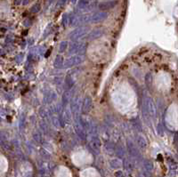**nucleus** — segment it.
<instances>
[{
  "mask_svg": "<svg viewBox=\"0 0 178 177\" xmlns=\"http://www.w3.org/2000/svg\"><path fill=\"white\" fill-rule=\"evenodd\" d=\"M145 109V111L147 112V114L149 115L150 117H154L156 116V107L155 104L152 101V99L151 97H145L144 101H143V108Z\"/></svg>",
  "mask_w": 178,
  "mask_h": 177,
  "instance_id": "nucleus-1",
  "label": "nucleus"
},
{
  "mask_svg": "<svg viewBox=\"0 0 178 177\" xmlns=\"http://www.w3.org/2000/svg\"><path fill=\"white\" fill-rule=\"evenodd\" d=\"M83 62V57L81 55H73L67 59L65 62H63V67L64 68H71L74 66H77L80 63Z\"/></svg>",
  "mask_w": 178,
  "mask_h": 177,
  "instance_id": "nucleus-2",
  "label": "nucleus"
},
{
  "mask_svg": "<svg viewBox=\"0 0 178 177\" xmlns=\"http://www.w3.org/2000/svg\"><path fill=\"white\" fill-rule=\"evenodd\" d=\"M88 31V28L87 27H79L78 29H76L75 30H73L70 35V40H73V41H76L81 38H83V36L87 33Z\"/></svg>",
  "mask_w": 178,
  "mask_h": 177,
  "instance_id": "nucleus-3",
  "label": "nucleus"
},
{
  "mask_svg": "<svg viewBox=\"0 0 178 177\" xmlns=\"http://www.w3.org/2000/svg\"><path fill=\"white\" fill-rule=\"evenodd\" d=\"M88 147L94 153L99 154L100 150H101V141H100V139L96 135H94V137L91 139V141L89 142Z\"/></svg>",
  "mask_w": 178,
  "mask_h": 177,
  "instance_id": "nucleus-4",
  "label": "nucleus"
},
{
  "mask_svg": "<svg viewBox=\"0 0 178 177\" xmlns=\"http://www.w3.org/2000/svg\"><path fill=\"white\" fill-rule=\"evenodd\" d=\"M108 16V14L104 12H98V13H94L93 15L91 16L90 18V21L91 23H100V21L105 20Z\"/></svg>",
  "mask_w": 178,
  "mask_h": 177,
  "instance_id": "nucleus-5",
  "label": "nucleus"
},
{
  "mask_svg": "<svg viewBox=\"0 0 178 177\" xmlns=\"http://www.w3.org/2000/svg\"><path fill=\"white\" fill-rule=\"evenodd\" d=\"M93 107V100L90 96H86L82 103V111L84 113H87L91 110Z\"/></svg>",
  "mask_w": 178,
  "mask_h": 177,
  "instance_id": "nucleus-6",
  "label": "nucleus"
},
{
  "mask_svg": "<svg viewBox=\"0 0 178 177\" xmlns=\"http://www.w3.org/2000/svg\"><path fill=\"white\" fill-rule=\"evenodd\" d=\"M127 145H128V152H129V154L131 155L132 157H135V158H138V157H140L139 150H137V148L135 147V145L134 144V143H133V142H131L130 140H128V143H127Z\"/></svg>",
  "mask_w": 178,
  "mask_h": 177,
  "instance_id": "nucleus-7",
  "label": "nucleus"
},
{
  "mask_svg": "<svg viewBox=\"0 0 178 177\" xmlns=\"http://www.w3.org/2000/svg\"><path fill=\"white\" fill-rule=\"evenodd\" d=\"M103 34V31L102 30V29H95V30L92 31L89 33L87 36H86V39L88 40V41H92V40H95V39H97L99 38L100 36H102Z\"/></svg>",
  "mask_w": 178,
  "mask_h": 177,
  "instance_id": "nucleus-8",
  "label": "nucleus"
},
{
  "mask_svg": "<svg viewBox=\"0 0 178 177\" xmlns=\"http://www.w3.org/2000/svg\"><path fill=\"white\" fill-rule=\"evenodd\" d=\"M136 143H137V145L138 147L141 149V150H146L147 147H148V143H147V140L145 139V137L142 135H138L136 136Z\"/></svg>",
  "mask_w": 178,
  "mask_h": 177,
  "instance_id": "nucleus-9",
  "label": "nucleus"
},
{
  "mask_svg": "<svg viewBox=\"0 0 178 177\" xmlns=\"http://www.w3.org/2000/svg\"><path fill=\"white\" fill-rule=\"evenodd\" d=\"M79 121H80V126L84 129L89 131V129H90V127H91V125H92V121L86 117H80Z\"/></svg>",
  "mask_w": 178,
  "mask_h": 177,
  "instance_id": "nucleus-10",
  "label": "nucleus"
},
{
  "mask_svg": "<svg viewBox=\"0 0 178 177\" xmlns=\"http://www.w3.org/2000/svg\"><path fill=\"white\" fill-rule=\"evenodd\" d=\"M70 109L72 110V113L77 114L78 111L79 110V97L76 96L74 97L71 101V104H70Z\"/></svg>",
  "mask_w": 178,
  "mask_h": 177,
  "instance_id": "nucleus-11",
  "label": "nucleus"
},
{
  "mask_svg": "<svg viewBox=\"0 0 178 177\" xmlns=\"http://www.w3.org/2000/svg\"><path fill=\"white\" fill-rule=\"evenodd\" d=\"M122 165L128 171H133L134 168H135V163L131 158H125Z\"/></svg>",
  "mask_w": 178,
  "mask_h": 177,
  "instance_id": "nucleus-12",
  "label": "nucleus"
},
{
  "mask_svg": "<svg viewBox=\"0 0 178 177\" xmlns=\"http://www.w3.org/2000/svg\"><path fill=\"white\" fill-rule=\"evenodd\" d=\"M70 98H71V92H70V90L67 89V90L63 93V94H62V105H63V106H64V105L66 106L67 104H68L69 101H70Z\"/></svg>",
  "mask_w": 178,
  "mask_h": 177,
  "instance_id": "nucleus-13",
  "label": "nucleus"
},
{
  "mask_svg": "<svg viewBox=\"0 0 178 177\" xmlns=\"http://www.w3.org/2000/svg\"><path fill=\"white\" fill-rule=\"evenodd\" d=\"M110 166L111 168H113V169H120L122 167V162L120 159H118V158H113V159H111L110 162Z\"/></svg>",
  "mask_w": 178,
  "mask_h": 177,
  "instance_id": "nucleus-14",
  "label": "nucleus"
},
{
  "mask_svg": "<svg viewBox=\"0 0 178 177\" xmlns=\"http://www.w3.org/2000/svg\"><path fill=\"white\" fill-rule=\"evenodd\" d=\"M63 62H64V59L62 55H57L54 59V67L57 69H60L62 67H63Z\"/></svg>",
  "mask_w": 178,
  "mask_h": 177,
  "instance_id": "nucleus-15",
  "label": "nucleus"
},
{
  "mask_svg": "<svg viewBox=\"0 0 178 177\" xmlns=\"http://www.w3.org/2000/svg\"><path fill=\"white\" fill-rule=\"evenodd\" d=\"M79 44L80 43H78V42H73V43L70 44V46L69 47V54H78V47H79Z\"/></svg>",
  "mask_w": 178,
  "mask_h": 177,
  "instance_id": "nucleus-16",
  "label": "nucleus"
},
{
  "mask_svg": "<svg viewBox=\"0 0 178 177\" xmlns=\"http://www.w3.org/2000/svg\"><path fill=\"white\" fill-rule=\"evenodd\" d=\"M75 130H76L77 135L79 136V138L81 140H86V133L82 128L80 127V125H78V123L75 125Z\"/></svg>",
  "mask_w": 178,
  "mask_h": 177,
  "instance_id": "nucleus-17",
  "label": "nucleus"
},
{
  "mask_svg": "<svg viewBox=\"0 0 178 177\" xmlns=\"http://www.w3.org/2000/svg\"><path fill=\"white\" fill-rule=\"evenodd\" d=\"M56 97H57L56 93H55L54 91H51V92H49V93L46 94V102L51 103L54 100L56 99Z\"/></svg>",
  "mask_w": 178,
  "mask_h": 177,
  "instance_id": "nucleus-18",
  "label": "nucleus"
},
{
  "mask_svg": "<svg viewBox=\"0 0 178 177\" xmlns=\"http://www.w3.org/2000/svg\"><path fill=\"white\" fill-rule=\"evenodd\" d=\"M143 166L145 168L146 172H148V173H151L153 170V163H152L151 160H149V159L144 160V162H143Z\"/></svg>",
  "mask_w": 178,
  "mask_h": 177,
  "instance_id": "nucleus-19",
  "label": "nucleus"
},
{
  "mask_svg": "<svg viewBox=\"0 0 178 177\" xmlns=\"http://www.w3.org/2000/svg\"><path fill=\"white\" fill-rule=\"evenodd\" d=\"M115 2L113 1H110V2H105V3H102L100 5V8L102 10H108V9H110L112 8V7L115 5Z\"/></svg>",
  "mask_w": 178,
  "mask_h": 177,
  "instance_id": "nucleus-20",
  "label": "nucleus"
},
{
  "mask_svg": "<svg viewBox=\"0 0 178 177\" xmlns=\"http://www.w3.org/2000/svg\"><path fill=\"white\" fill-rule=\"evenodd\" d=\"M65 85L67 86V89H69V90H70L74 86V80L70 75H68L65 78Z\"/></svg>",
  "mask_w": 178,
  "mask_h": 177,
  "instance_id": "nucleus-21",
  "label": "nucleus"
},
{
  "mask_svg": "<svg viewBox=\"0 0 178 177\" xmlns=\"http://www.w3.org/2000/svg\"><path fill=\"white\" fill-rule=\"evenodd\" d=\"M116 155L118 157H124L125 156V149H124V147L123 146H117L115 147V151Z\"/></svg>",
  "mask_w": 178,
  "mask_h": 177,
  "instance_id": "nucleus-22",
  "label": "nucleus"
},
{
  "mask_svg": "<svg viewBox=\"0 0 178 177\" xmlns=\"http://www.w3.org/2000/svg\"><path fill=\"white\" fill-rule=\"evenodd\" d=\"M144 80H145L146 86L150 89V88L151 87V83H152V75L151 74V73H147L145 78H144Z\"/></svg>",
  "mask_w": 178,
  "mask_h": 177,
  "instance_id": "nucleus-23",
  "label": "nucleus"
},
{
  "mask_svg": "<svg viewBox=\"0 0 178 177\" xmlns=\"http://www.w3.org/2000/svg\"><path fill=\"white\" fill-rule=\"evenodd\" d=\"M71 119H72L71 112L70 111L69 109H66L65 110V113H64V121L67 122V123H70Z\"/></svg>",
  "mask_w": 178,
  "mask_h": 177,
  "instance_id": "nucleus-24",
  "label": "nucleus"
},
{
  "mask_svg": "<svg viewBox=\"0 0 178 177\" xmlns=\"http://www.w3.org/2000/svg\"><path fill=\"white\" fill-rule=\"evenodd\" d=\"M67 48H68V42H67V41H62L60 44V46H59V52H60V53H63V52H65V50Z\"/></svg>",
  "mask_w": 178,
  "mask_h": 177,
  "instance_id": "nucleus-25",
  "label": "nucleus"
},
{
  "mask_svg": "<svg viewBox=\"0 0 178 177\" xmlns=\"http://www.w3.org/2000/svg\"><path fill=\"white\" fill-rule=\"evenodd\" d=\"M39 128L42 132L46 133L47 132V125L44 120H40L39 121Z\"/></svg>",
  "mask_w": 178,
  "mask_h": 177,
  "instance_id": "nucleus-26",
  "label": "nucleus"
},
{
  "mask_svg": "<svg viewBox=\"0 0 178 177\" xmlns=\"http://www.w3.org/2000/svg\"><path fill=\"white\" fill-rule=\"evenodd\" d=\"M106 150H107L110 154L114 153V151H115V147H114V145H113L112 143H106Z\"/></svg>",
  "mask_w": 178,
  "mask_h": 177,
  "instance_id": "nucleus-27",
  "label": "nucleus"
},
{
  "mask_svg": "<svg viewBox=\"0 0 178 177\" xmlns=\"http://www.w3.org/2000/svg\"><path fill=\"white\" fill-rule=\"evenodd\" d=\"M51 120H52V124H53V126H54L55 127H59L61 126V125H60V120H59V119L57 117L53 116V117H52Z\"/></svg>",
  "mask_w": 178,
  "mask_h": 177,
  "instance_id": "nucleus-28",
  "label": "nucleus"
},
{
  "mask_svg": "<svg viewBox=\"0 0 178 177\" xmlns=\"http://www.w3.org/2000/svg\"><path fill=\"white\" fill-rule=\"evenodd\" d=\"M39 115L41 116V117H43V119H46V117H48V111L44 108H41L39 110Z\"/></svg>",
  "mask_w": 178,
  "mask_h": 177,
  "instance_id": "nucleus-29",
  "label": "nucleus"
},
{
  "mask_svg": "<svg viewBox=\"0 0 178 177\" xmlns=\"http://www.w3.org/2000/svg\"><path fill=\"white\" fill-rule=\"evenodd\" d=\"M1 143L2 145L4 146V148L5 150H11V144L8 143V141H6V140H1Z\"/></svg>",
  "mask_w": 178,
  "mask_h": 177,
  "instance_id": "nucleus-30",
  "label": "nucleus"
},
{
  "mask_svg": "<svg viewBox=\"0 0 178 177\" xmlns=\"http://www.w3.org/2000/svg\"><path fill=\"white\" fill-rule=\"evenodd\" d=\"M40 154H41V156H42L44 159H49V158H50V154H49L46 150L42 149V150H40Z\"/></svg>",
  "mask_w": 178,
  "mask_h": 177,
  "instance_id": "nucleus-31",
  "label": "nucleus"
},
{
  "mask_svg": "<svg viewBox=\"0 0 178 177\" xmlns=\"http://www.w3.org/2000/svg\"><path fill=\"white\" fill-rule=\"evenodd\" d=\"M33 138L36 142H38V143H40L41 142V135L39 133H34L33 134Z\"/></svg>",
  "mask_w": 178,
  "mask_h": 177,
  "instance_id": "nucleus-32",
  "label": "nucleus"
},
{
  "mask_svg": "<svg viewBox=\"0 0 178 177\" xmlns=\"http://www.w3.org/2000/svg\"><path fill=\"white\" fill-rule=\"evenodd\" d=\"M40 8H41V7H40L39 5H35L32 7V8L31 9V11L33 12V13H37V12H39V11H40Z\"/></svg>",
  "mask_w": 178,
  "mask_h": 177,
  "instance_id": "nucleus-33",
  "label": "nucleus"
},
{
  "mask_svg": "<svg viewBox=\"0 0 178 177\" xmlns=\"http://www.w3.org/2000/svg\"><path fill=\"white\" fill-rule=\"evenodd\" d=\"M157 132H158V134L159 135H163V133H164V130H163V127L160 124H159L158 126H157Z\"/></svg>",
  "mask_w": 178,
  "mask_h": 177,
  "instance_id": "nucleus-34",
  "label": "nucleus"
},
{
  "mask_svg": "<svg viewBox=\"0 0 178 177\" xmlns=\"http://www.w3.org/2000/svg\"><path fill=\"white\" fill-rule=\"evenodd\" d=\"M62 23H63V25L64 26H67L68 25V15H64L63 16V21H62Z\"/></svg>",
  "mask_w": 178,
  "mask_h": 177,
  "instance_id": "nucleus-35",
  "label": "nucleus"
},
{
  "mask_svg": "<svg viewBox=\"0 0 178 177\" xmlns=\"http://www.w3.org/2000/svg\"><path fill=\"white\" fill-rule=\"evenodd\" d=\"M115 177H125L122 171H117L115 172Z\"/></svg>",
  "mask_w": 178,
  "mask_h": 177,
  "instance_id": "nucleus-36",
  "label": "nucleus"
},
{
  "mask_svg": "<svg viewBox=\"0 0 178 177\" xmlns=\"http://www.w3.org/2000/svg\"><path fill=\"white\" fill-rule=\"evenodd\" d=\"M51 52H52V49H48L47 52L46 53V55H44V56H46V57H48V56L50 55V53H51Z\"/></svg>",
  "mask_w": 178,
  "mask_h": 177,
  "instance_id": "nucleus-37",
  "label": "nucleus"
},
{
  "mask_svg": "<svg viewBox=\"0 0 178 177\" xmlns=\"http://www.w3.org/2000/svg\"><path fill=\"white\" fill-rule=\"evenodd\" d=\"M176 138H177V135H175V143H176Z\"/></svg>",
  "mask_w": 178,
  "mask_h": 177,
  "instance_id": "nucleus-38",
  "label": "nucleus"
},
{
  "mask_svg": "<svg viewBox=\"0 0 178 177\" xmlns=\"http://www.w3.org/2000/svg\"><path fill=\"white\" fill-rule=\"evenodd\" d=\"M137 177H143V175H142V174H138Z\"/></svg>",
  "mask_w": 178,
  "mask_h": 177,
  "instance_id": "nucleus-39",
  "label": "nucleus"
},
{
  "mask_svg": "<svg viewBox=\"0 0 178 177\" xmlns=\"http://www.w3.org/2000/svg\"><path fill=\"white\" fill-rule=\"evenodd\" d=\"M0 121H1V117H0Z\"/></svg>",
  "mask_w": 178,
  "mask_h": 177,
  "instance_id": "nucleus-40",
  "label": "nucleus"
}]
</instances>
